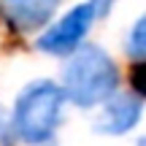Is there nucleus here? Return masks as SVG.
<instances>
[{"mask_svg": "<svg viewBox=\"0 0 146 146\" xmlns=\"http://www.w3.org/2000/svg\"><path fill=\"white\" fill-rule=\"evenodd\" d=\"M65 95L62 87L54 84L52 78H38L30 81L14 100L11 111V127L14 135L22 143L30 146H43L54 138L60 122H62V108H65Z\"/></svg>", "mask_w": 146, "mask_h": 146, "instance_id": "f257e3e1", "label": "nucleus"}, {"mask_svg": "<svg viewBox=\"0 0 146 146\" xmlns=\"http://www.w3.org/2000/svg\"><path fill=\"white\" fill-rule=\"evenodd\" d=\"M65 65L62 73V95L78 108H95L119 87L116 62L100 46L81 43Z\"/></svg>", "mask_w": 146, "mask_h": 146, "instance_id": "f03ea898", "label": "nucleus"}, {"mask_svg": "<svg viewBox=\"0 0 146 146\" xmlns=\"http://www.w3.org/2000/svg\"><path fill=\"white\" fill-rule=\"evenodd\" d=\"M95 22V11L89 3L73 5L68 14L60 22H54L46 33L35 41V46L41 49L43 54H54V57H65V54L76 52L81 46V41L87 38L89 27Z\"/></svg>", "mask_w": 146, "mask_h": 146, "instance_id": "7ed1b4c3", "label": "nucleus"}, {"mask_svg": "<svg viewBox=\"0 0 146 146\" xmlns=\"http://www.w3.org/2000/svg\"><path fill=\"white\" fill-rule=\"evenodd\" d=\"M100 106L103 108L92 122V130L100 135H127L143 116V98L135 92H114Z\"/></svg>", "mask_w": 146, "mask_h": 146, "instance_id": "20e7f679", "label": "nucleus"}, {"mask_svg": "<svg viewBox=\"0 0 146 146\" xmlns=\"http://www.w3.org/2000/svg\"><path fill=\"white\" fill-rule=\"evenodd\" d=\"M60 0H0L5 19L19 33H33L54 16Z\"/></svg>", "mask_w": 146, "mask_h": 146, "instance_id": "39448f33", "label": "nucleus"}, {"mask_svg": "<svg viewBox=\"0 0 146 146\" xmlns=\"http://www.w3.org/2000/svg\"><path fill=\"white\" fill-rule=\"evenodd\" d=\"M125 49H127V54H130L135 62H143V57H146V19H143V16L133 25Z\"/></svg>", "mask_w": 146, "mask_h": 146, "instance_id": "423d86ee", "label": "nucleus"}, {"mask_svg": "<svg viewBox=\"0 0 146 146\" xmlns=\"http://www.w3.org/2000/svg\"><path fill=\"white\" fill-rule=\"evenodd\" d=\"M0 146H16L14 127H11V119H8V114L3 111V106H0Z\"/></svg>", "mask_w": 146, "mask_h": 146, "instance_id": "0eeeda50", "label": "nucleus"}, {"mask_svg": "<svg viewBox=\"0 0 146 146\" xmlns=\"http://www.w3.org/2000/svg\"><path fill=\"white\" fill-rule=\"evenodd\" d=\"M114 3L116 0H89V5H92V11H95V19H98V16H108L111 8H114Z\"/></svg>", "mask_w": 146, "mask_h": 146, "instance_id": "6e6552de", "label": "nucleus"}, {"mask_svg": "<svg viewBox=\"0 0 146 146\" xmlns=\"http://www.w3.org/2000/svg\"><path fill=\"white\" fill-rule=\"evenodd\" d=\"M135 146H143V141H138V143H135Z\"/></svg>", "mask_w": 146, "mask_h": 146, "instance_id": "1a4fd4ad", "label": "nucleus"}]
</instances>
